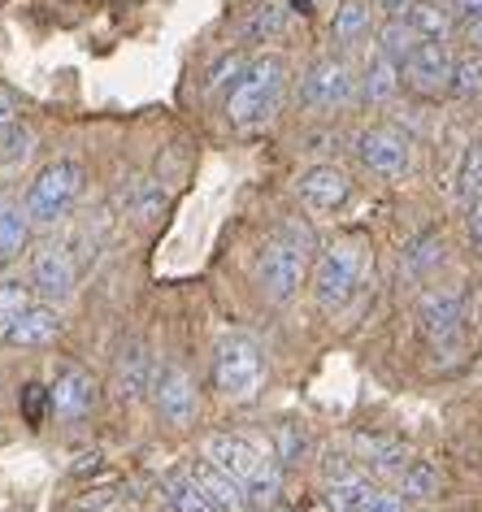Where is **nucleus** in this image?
Wrapping results in <instances>:
<instances>
[{"instance_id":"f257e3e1","label":"nucleus","mask_w":482,"mask_h":512,"mask_svg":"<svg viewBox=\"0 0 482 512\" xmlns=\"http://www.w3.org/2000/svg\"><path fill=\"white\" fill-rule=\"evenodd\" d=\"M283 87H287V61L265 53L257 61H248L244 74L235 79L231 96H226V118H231L239 131H252V126L270 122L278 105H283Z\"/></svg>"},{"instance_id":"f03ea898","label":"nucleus","mask_w":482,"mask_h":512,"mask_svg":"<svg viewBox=\"0 0 482 512\" xmlns=\"http://www.w3.org/2000/svg\"><path fill=\"white\" fill-rule=\"evenodd\" d=\"M309 256H313L309 226L287 222L261 248V261H257V287H261V296L274 300V304H287L300 291L304 274H309Z\"/></svg>"},{"instance_id":"7ed1b4c3","label":"nucleus","mask_w":482,"mask_h":512,"mask_svg":"<svg viewBox=\"0 0 482 512\" xmlns=\"http://www.w3.org/2000/svg\"><path fill=\"white\" fill-rule=\"evenodd\" d=\"M361 274H365V243L361 239H339L322 252L317 261V274H313V296L326 313H339L344 304L357 296L361 287Z\"/></svg>"},{"instance_id":"20e7f679","label":"nucleus","mask_w":482,"mask_h":512,"mask_svg":"<svg viewBox=\"0 0 482 512\" xmlns=\"http://www.w3.org/2000/svg\"><path fill=\"white\" fill-rule=\"evenodd\" d=\"M213 382H218V391L226 395V400H248V395H257L261 382H265L261 348L244 335L222 339L218 352H213Z\"/></svg>"},{"instance_id":"39448f33","label":"nucleus","mask_w":482,"mask_h":512,"mask_svg":"<svg viewBox=\"0 0 482 512\" xmlns=\"http://www.w3.org/2000/svg\"><path fill=\"white\" fill-rule=\"evenodd\" d=\"M83 191V165L79 161H53L48 170L35 178L27 191V209L40 226H53L61 217H70L74 200Z\"/></svg>"},{"instance_id":"423d86ee","label":"nucleus","mask_w":482,"mask_h":512,"mask_svg":"<svg viewBox=\"0 0 482 512\" xmlns=\"http://www.w3.org/2000/svg\"><path fill=\"white\" fill-rule=\"evenodd\" d=\"M357 96V70L344 57H322L304 70L300 79V105L304 109H344Z\"/></svg>"},{"instance_id":"0eeeda50","label":"nucleus","mask_w":482,"mask_h":512,"mask_svg":"<svg viewBox=\"0 0 482 512\" xmlns=\"http://www.w3.org/2000/svg\"><path fill=\"white\" fill-rule=\"evenodd\" d=\"M357 157L378 178H404L413 165V144L400 131H391V126H370L357 139Z\"/></svg>"},{"instance_id":"6e6552de","label":"nucleus","mask_w":482,"mask_h":512,"mask_svg":"<svg viewBox=\"0 0 482 512\" xmlns=\"http://www.w3.org/2000/svg\"><path fill=\"white\" fill-rule=\"evenodd\" d=\"M152 404H157V413L166 417L170 426H192L200 413L192 374L179 365H157V374H152Z\"/></svg>"},{"instance_id":"1a4fd4ad","label":"nucleus","mask_w":482,"mask_h":512,"mask_svg":"<svg viewBox=\"0 0 482 512\" xmlns=\"http://www.w3.org/2000/svg\"><path fill=\"white\" fill-rule=\"evenodd\" d=\"M417 317H422L426 339L435 343L439 352H456L461 348V296L456 291H426L422 304H417Z\"/></svg>"},{"instance_id":"9d476101","label":"nucleus","mask_w":482,"mask_h":512,"mask_svg":"<svg viewBox=\"0 0 482 512\" xmlns=\"http://www.w3.org/2000/svg\"><path fill=\"white\" fill-rule=\"evenodd\" d=\"M452 53H448V40H417L413 57L404 61V79H409L417 92L426 96H439L452 87Z\"/></svg>"},{"instance_id":"9b49d317","label":"nucleus","mask_w":482,"mask_h":512,"mask_svg":"<svg viewBox=\"0 0 482 512\" xmlns=\"http://www.w3.org/2000/svg\"><path fill=\"white\" fill-rule=\"evenodd\" d=\"M48 395H53V404L48 408H53L61 421H83L96 408V382L79 365H61L53 387H48Z\"/></svg>"},{"instance_id":"f8f14e48","label":"nucleus","mask_w":482,"mask_h":512,"mask_svg":"<svg viewBox=\"0 0 482 512\" xmlns=\"http://www.w3.org/2000/svg\"><path fill=\"white\" fill-rule=\"evenodd\" d=\"M74 283H79V270H74V256L66 248H44L35 256L31 270V287L40 291L48 304H61L74 296Z\"/></svg>"},{"instance_id":"ddd939ff","label":"nucleus","mask_w":482,"mask_h":512,"mask_svg":"<svg viewBox=\"0 0 482 512\" xmlns=\"http://www.w3.org/2000/svg\"><path fill=\"white\" fill-rule=\"evenodd\" d=\"M205 460H213V465L226 469L231 478L248 482L252 473L265 465V452L252 439H244V434H209L205 439Z\"/></svg>"},{"instance_id":"4468645a","label":"nucleus","mask_w":482,"mask_h":512,"mask_svg":"<svg viewBox=\"0 0 482 512\" xmlns=\"http://www.w3.org/2000/svg\"><path fill=\"white\" fill-rule=\"evenodd\" d=\"M348 196H352V183H348L344 170H335V165H313V170L300 178V200L309 204L313 213L344 209Z\"/></svg>"},{"instance_id":"2eb2a0df","label":"nucleus","mask_w":482,"mask_h":512,"mask_svg":"<svg viewBox=\"0 0 482 512\" xmlns=\"http://www.w3.org/2000/svg\"><path fill=\"white\" fill-rule=\"evenodd\" d=\"M152 374H157V365H152L144 343H126L118 356V369H113V391H118V400L131 404L144 391H152Z\"/></svg>"},{"instance_id":"dca6fc26","label":"nucleus","mask_w":482,"mask_h":512,"mask_svg":"<svg viewBox=\"0 0 482 512\" xmlns=\"http://www.w3.org/2000/svg\"><path fill=\"white\" fill-rule=\"evenodd\" d=\"M61 335V317L57 309H48V304H31L27 313L18 317L14 326L5 330V343H14V348H44V343H53Z\"/></svg>"},{"instance_id":"f3484780","label":"nucleus","mask_w":482,"mask_h":512,"mask_svg":"<svg viewBox=\"0 0 482 512\" xmlns=\"http://www.w3.org/2000/svg\"><path fill=\"white\" fill-rule=\"evenodd\" d=\"M31 209L27 200L14 196V191H5L0 196V261H14V256L27 248V235H31Z\"/></svg>"},{"instance_id":"a211bd4d","label":"nucleus","mask_w":482,"mask_h":512,"mask_svg":"<svg viewBox=\"0 0 482 512\" xmlns=\"http://www.w3.org/2000/svg\"><path fill=\"white\" fill-rule=\"evenodd\" d=\"M192 473H196V482L205 486V495L213 499V504H218V512H244V508L252 504L248 491H244V482L231 478L226 469H218L213 460H200Z\"/></svg>"},{"instance_id":"6ab92c4d","label":"nucleus","mask_w":482,"mask_h":512,"mask_svg":"<svg viewBox=\"0 0 482 512\" xmlns=\"http://www.w3.org/2000/svg\"><path fill=\"white\" fill-rule=\"evenodd\" d=\"M374 27V9H370V0H344V5L335 9V22H331V35H335V44H361L365 35H370Z\"/></svg>"},{"instance_id":"aec40b11","label":"nucleus","mask_w":482,"mask_h":512,"mask_svg":"<svg viewBox=\"0 0 482 512\" xmlns=\"http://www.w3.org/2000/svg\"><path fill=\"white\" fill-rule=\"evenodd\" d=\"M400 18L409 22L422 40H448V35H452V9L439 5V0H413Z\"/></svg>"},{"instance_id":"412c9836","label":"nucleus","mask_w":482,"mask_h":512,"mask_svg":"<svg viewBox=\"0 0 482 512\" xmlns=\"http://www.w3.org/2000/svg\"><path fill=\"white\" fill-rule=\"evenodd\" d=\"M166 504L174 512H218V504L205 495V486L196 482V473H170L166 478Z\"/></svg>"},{"instance_id":"4be33fe9","label":"nucleus","mask_w":482,"mask_h":512,"mask_svg":"<svg viewBox=\"0 0 482 512\" xmlns=\"http://www.w3.org/2000/svg\"><path fill=\"white\" fill-rule=\"evenodd\" d=\"M400 74L404 70L383 53V48H378L370 70H365V100H370V105H387V100L400 92Z\"/></svg>"},{"instance_id":"5701e85b","label":"nucleus","mask_w":482,"mask_h":512,"mask_svg":"<svg viewBox=\"0 0 482 512\" xmlns=\"http://www.w3.org/2000/svg\"><path fill=\"white\" fill-rule=\"evenodd\" d=\"M378 486L370 478H361V473H352V478H339V482H326V504L335 512H365V504L374 499Z\"/></svg>"},{"instance_id":"b1692460","label":"nucleus","mask_w":482,"mask_h":512,"mask_svg":"<svg viewBox=\"0 0 482 512\" xmlns=\"http://www.w3.org/2000/svg\"><path fill=\"white\" fill-rule=\"evenodd\" d=\"M357 456L365 460V465H374V469H396L404 473V460H409V452H404V443L396 439H378V434H361L357 443Z\"/></svg>"},{"instance_id":"393cba45","label":"nucleus","mask_w":482,"mask_h":512,"mask_svg":"<svg viewBox=\"0 0 482 512\" xmlns=\"http://www.w3.org/2000/svg\"><path fill=\"white\" fill-rule=\"evenodd\" d=\"M439 469L430 460H409L400 473V495L404 499H435L439 495Z\"/></svg>"},{"instance_id":"a878e982","label":"nucleus","mask_w":482,"mask_h":512,"mask_svg":"<svg viewBox=\"0 0 482 512\" xmlns=\"http://www.w3.org/2000/svg\"><path fill=\"white\" fill-rule=\"evenodd\" d=\"M478 196H482V139H478V144H469L461 170H456V200L469 209Z\"/></svg>"},{"instance_id":"bb28decb","label":"nucleus","mask_w":482,"mask_h":512,"mask_svg":"<svg viewBox=\"0 0 482 512\" xmlns=\"http://www.w3.org/2000/svg\"><path fill=\"white\" fill-rule=\"evenodd\" d=\"M417 40H422V35H417V31H413L404 18H396V22H391V27H383V35H378V48H383V53H387V57H391V61H396V66L404 70V61L413 57Z\"/></svg>"},{"instance_id":"cd10ccee","label":"nucleus","mask_w":482,"mask_h":512,"mask_svg":"<svg viewBox=\"0 0 482 512\" xmlns=\"http://www.w3.org/2000/svg\"><path fill=\"white\" fill-rule=\"evenodd\" d=\"M31 291L35 287L22 283V278H9V283H0V335H5V330L31 309Z\"/></svg>"},{"instance_id":"c85d7f7f","label":"nucleus","mask_w":482,"mask_h":512,"mask_svg":"<svg viewBox=\"0 0 482 512\" xmlns=\"http://www.w3.org/2000/svg\"><path fill=\"white\" fill-rule=\"evenodd\" d=\"M31 148H35V135L27 131V126H18V122L0 126V165H5V170H14V165L27 161Z\"/></svg>"},{"instance_id":"c756f323","label":"nucleus","mask_w":482,"mask_h":512,"mask_svg":"<svg viewBox=\"0 0 482 512\" xmlns=\"http://www.w3.org/2000/svg\"><path fill=\"white\" fill-rule=\"evenodd\" d=\"M283 31H287V9L278 5V0H270V5H261L257 14H252L244 35H248L252 44H265V40H278Z\"/></svg>"},{"instance_id":"7c9ffc66","label":"nucleus","mask_w":482,"mask_h":512,"mask_svg":"<svg viewBox=\"0 0 482 512\" xmlns=\"http://www.w3.org/2000/svg\"><path fill=\"white\" fill-rule=\"evenodd\" d=\"M439 261H443V239H439V235H422V239H413V243H409V252H404V270H409L413 278L430 274Z\"/></svg>"},{"instance_id":"2f4dec72","label":"nucleus","mask_w":482,"mask_h":512,"mask_svg":"<svg viewBox=\"0 0 482 512\" xmlns=\"http://www.w3.org/2000/svg\"><path fill=\"white\" fill-rule=\"evenodd\" d=\"M244 491H248V499L257 508H265V504H274L278 499V491H283V469L274 465V460H265V465L252 473V478L244 482Z\"/></svg>"},{"instance_id":"473e14b6","label":"nucleus","mask_w":482,"mask_h":512,"mask_svg":"<svg viewBox=\"0 0 482 512\" xmlns=\"http://www.w3.org/2000/svg\"><path fill=\"white\" fill-rule=\"evenodd\" d=\"M448 92H456L461 100H478V96H482V53H478V57L456 61V70H452V87H448Z\"/></svg>"},{"instance_id":"72a5a7b5","label":"nucleus","mask_w":482,"mask_h":512,"mask_svg":"<svg viewBox=\"0 0 482 512\" xmlns=\"http://www.w3.org/2000/svg\"><path fill=\"white\" fill-rule=\"evenodd\" d=\"M278 456H283L287 465L304 456V434H300L296 426H283V430H278Z\"/></svg>"},{"instance_id":"f704fd0d","label":"nucleus","mask_w":482,"mask_h":512,"mask_svg":"<svg viewBox=\"0 0 482 512\" xmlns=\"http://www.w3.org/2000/svg\"><path fill=\"white\" fill-rule=\"evenodd\" d=\"M22 404H27V417H31V426H40V417H44V404H53V395H48L44 387H27V391H22Z\"/></svg>"},{"instance_id":"c9c22d12","label":"nucleus","mask_w":482,"mask_h":512,"mask_svg":"<svg viewBox=\"0 0 482 512\" xmlns=\"http://www.w3.org/2000/svg\"><path fill=\"white\" fill-rule=\"evenodd\" d=\"M239 74H244V57H222L218 66H213V74H209V87H222L226 79H239Z\"/></svg>"},{"instance_id":"e433bc0d","label":"nucleus","mask_w":482,"mask_h":512,"mask_svg":"<svg viewBox=\"0 0 482 512\" xmlns=\"http://www.w3.org/2000/svg\"><path fill=\"white\" fill-rule=\"evenodd\" d=\"M365 512H404V495L374 491V499H370V504H365Z\"/></svg>"},{"instance_id":"4c0bfd02","label":"nucleus","mask_w":482,"mask_h":512,"mask_svg":"<svg viewBox=\"0 0 482 512\" xmlns=\"http://www.w3.org/2000/svg\"><path fill=\"white\" fill-rule=\"evenodd\" d=\"M452 9H456V14H461L465 22H469V18H482V0H452Z\"/></svg>"},{"instance_id":"58836bf2","label":"nucleus","mask_w":482,"mask_h":512,"mask_svg":"<svg viewBox=\"0 0 482 512\" xmlns=\"http://www.w3.org/2000/svg\"><path fill=\"white\" fill-rule=\"evenodd\" d=\"M469 230H474V239H478V248H482V196L469 204Z\"/></svg>"},{"instance_id":"ea45409f","label":"nucleus","mask_w":482,"mask_h":512,"mask_svg":"<svg viewBox=\"0 0 482 512\" xmlns=\"http://www.w3.org/2000/svg\"><path fill=\"white\" fill-rule=\"evenodd\" d=\"M465 40L482 53V18H469V22H465Z\"/></svg>"},{"instance_id":"a19ab883","label":"nucleus","mask_w":482,"mask_h":512,"mask_svg":"<svg viewBox=\"0 0 482 512\" xmlns=\"http://www.w3.org/2000/svg\"><path fill=\"white\" fill-rule=\"evenodd\" d=\"M378 9H387V14H404V9L413 5V0H374Z\"/></svg>"},{"instance_id":"79ce46f5","label":"nucleus","mask_w":482,"mask_h":512,"mask_svg":"<svg viewBox=\"0 0 482 512\" xmlns=\"http://www.w3.org/2000/svg\"><path fill=\"white\" fill-rule=\"evenodd\" d=\"M9 118H14V100H9L5 92H0V126H5Z\"/></svg>"},{"instance_id":"37998d69","label":"nucleus","mask_w":482,"mask_h":512,"mask_svg":"<svg viewBox=\"0 0 482 512\" xmlns=\"http://www.w3.org/2000/svg\"><path fill=\"white\" fill-rule=\"evenodd\" d=\"M257 512H287V508H274V504H265V508H257Z\"/></svg>"},{"instance_id":"c03bdc74","label":"nucleus","mask_w":482,"mask_h":512,"mask_svg":"<svg viewBox=\"0 0 482 512\" xmlns=\"http://www.w3.org/2000/svg\"><path fill=\"white\" fill-rule=\"evenodd\" d=\"M413 512H426V508H413Z\"/></svg>"}]
</instances>
